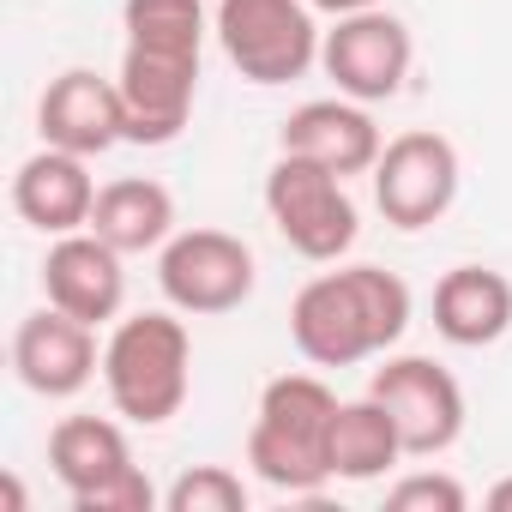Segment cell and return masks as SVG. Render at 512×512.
Segmentation results:
<instances>
[{
    "label": "cell",
    "instance_id": "cell-3",
    "mask_svg": "<svg viewBox=\"0 0 512 512\" xmlns=\"http://www.w3.org/2000/svg\"><path fill=\"white\" fill-rule=\"evenodd\" d=\"M103 386L115 416L139 428H163L181 416L193 386V338L175 314H133L103 344Z\"/></svg>",
    "mask_w": 512,
    "mask_h": 512
},
{
    "label": "cell",
    "instance_id": "cell-7",
    "mask_svg": "<svg viewBox=\"0 0 512 512\" xmlns=\"http://www.w3.org/2000/svg\"><path fill=\"white\" fill-rule=\"evenodd\" d=\"M458 199V151L434 127H410L386 139L374 163V205L392 229H428Z\"/></svg>",
    "mask_w": 512,
    "mask_h": 512
},
{
    "label": "cell",
    "instance_id": "cell-23",
    "mask_svg": "<svg viewBox=\"0 0 512 512\" xmlns=\"http://www.w3.org/2000/svg\"><path fill=\"white\" fill-rule=\"evenodd\" d=\"M151 506H157V488H151V476L139 464H127L121 476H109L103 488L73 500V512H151Z\"/></svg>",
    "mask_w": 512,
    "mask_h": 512
},
{
    "label": "cell",
    "instance_id": "cell-18",
    "mask_svg": "<svg viewBox=\"0 0 512 512\" xmlns=\"http://www.w3.org/2000/svg\"><path fill=\"white\" fill-rule=\"evenodd\" d=\"M127 464H133V446H127L121 422H109V416H67L49 434V470H55V482L73 500L91 494V488H103Z\"/></svg>",
    "mask_w": 512,
    "mask_h": 512
},
{
    "label": "cell",
    "instance_id": "cell-10",
    "mask_svg": "<svg viewBox=\"0 0 512 512\" xmlns=\"http://www.w3.org/2000/svg\"><path fill=\"white\" fill-rule=\"evenodd\" d=\"M115 85H121V109H127V139L133 145H169V139H181V127L193 115L199 55H169V49L127 43Z\"/></svg>",
    "mask_w": 512,
    "mask_h": 512
},
{
    "label": "cell",
    "instance_id": "cell-9",
    "mask_svg": "<svg viewBox=\"0 0 512 512\" xmlns=\"http://www.w3.org/2000/svg\"><path fill=\"white\" fill-rule=\"evenodd\" d=\"M368 392L398 416L410 458H434L464 434V392L434 356H386V368H374Z\"/></svg>",
    "mask_w": 512,
    "mask_h": 512
},
{
    "label": "cell",
    "instance_id": "cell-11",
    "mask_svg": "<svg viewBox=\"0 0 512 512\" xmlns=\"http://www.w3.org/2000/svg\"><path fill=\"white\" fill-rule=\"evenodd\" d=\"M13 374L37 398H73V392H85L103 374L97 326H85V320H73L61 308L25 314L19 332H13Z\"/></svg>",
    "mask_w": 512,
    "mask_h": 512
},
{
    "label": "cell",
    "instance_id": "cell-25",
    "mask_svg": "<svg viewBox=\"0 0 512 512\" xmlns=\"http://www.w3.org/2000/svg\"><path fill=\"white\" fill-rule=\"evenodd\" d=\"M488 512H512V476H500V482L488 488Z\"/></svg>",
    "mask_w": 512,
    "mask_h": 512
},
{
    "label": "cell",
    "instance_id": "cell-13",
    "mask_svg": "<svg viewBox=\"0 0 512 512\" xmlns=\"http://www.w3.org/2000/svg\"><path fill=\"white\" fill-rule=\"evenodd\" d=\"M37 127H43V145L79 151V157H103L109 145L127 139L121 85L91 73V67H67L61 79H49V91L37 103Z\"/></svg>",
    "mask_w": 512,
    "mask_h": 512
},
{
    "label": "cell",
    "instance_id": "cell-21",
    "mask_svg": "<svg viewBox=\"0 0 512 512\" xmlns=\"http://www.w3.org/2000/svg\"><path fill=\"white\" fill-rule=\"evenodd\" d=\"M169 512H247V482L229 464H193L163 494Z\"/></svg>",
    "mask_w": 512,
    "mask_h": 512
},
{
    "label": "cell",
    "instance_id": "cell-6",
    "mask_svg": "<svg viewBox=\"0 0 512 512\" xmlns=\"http://www.w3.org/2000/svg\"><path fill=\"white\" fill-rule=\"evenodd\" d=\"M253 278V247L229 229H181L157 247V284L175 314H235Z\"/></svg>",
    "mask_w": 512,
    "mask_h": 512
},
{
    "label": "cell",
    "instance_id": "cell-5",
    "mask_svg": "<svg viewBox=\"0 0 512 512\" xmlns=\"http://www.w3.org/2000/svg\"><path fill=\"white\" fill-rule=\"evenodd\" d=\"M266 211L278 223V235L314 266H332L356 247V199L344 193V175H332L314 157H290L278 151L272 175H266Z\"/></svg>",
    "mask_w": 512,
    "mask_h": 512
},
{
    "label": "cell",
    "instance_id": "cell-16",
    "mask_svg": "<svg viewBox=\"0 0 512 512\" xmlns=\"http://www.w3.org/2000/svg\"><path fill=\"white\" fill-rule=\"evenodd\" d=\"M434 332L458 350L500 344L512 332V278L494 266H452L434 284Z\"/></svg>",
    "mask_w": 512,
    "mask_h": 512
},
{
    "label": "cell",
    "instance_id": "cell-24",
    "mask_svg": "<svg viewBox=\"0 0 512 512\" xmlns=\"http://www.w3.org/2000/svg\"><path fill=\"white\" fill-rule=\"evenodd\" d=\"M308 7H320V13H332V19H344V13H368V7H380V0H308Z\"/></svg>",
    "mask_w": 512,
    "mask_h": 512
},
{
    "label": "cell",
    "instance_id": "cell-2",
    "mask_svg": "<svg viewBox=\"0 0 512 512\" xmlns=\"http://www.w3.org/2000/svg\"><path fill=\"white\" fill-rule=\"evenodd\" d=\"M332 416L338 392L320 374H278L260 392L247 464L278 494H320L332 482Z\"/></svg>",
    "mask_w": 512,
    "mask_h": 512
},
{
    "label": "cell",
    "instance_id": "cell-1",
    "mask_svg": "<svg viewBox=\"0 0 512 512\" xmlns=\"http://www.w3.org/2000/svg\"><path fill=\"white\" fill-rule=\"evenodd\" d=\"M410 332V284L386 266H338L296 290L290 338L314 368H356Z\"/></svg>",
    "mask_w": 512,
    "mask_h": 512
},
{
    "label": "cell",
    "instance_id": "cell-14",
    "mask_svg": "<svg viewBox=\"0 0 512 512\" xmlns=\"http://www.w3.org/2000/svg\"><path fill=\"white\" fill-rule=\"evenodd\" d=\"M278 151H290V157H314V163H326L332 175H374V163H380V127H374V115L356 103V97H314V103H302L290 121H284V133H278Z\"/></svg>",
    "mask_w": 512,
    "mask_h": 512
},
{
    "label": "cell",
    "instance_id": "cell-8",
    "mask_svg": "<svg viewBox=\"0 0 512 512\" xmlns=\"http://www.w3.org/2000/svg\"><path fill=\"white\" fill-rule=\"evenodd\" d=\"M410 31L404 19H392L386 7H368V13H344L326 43H320V67L326 79L338 85V97H356V103H386L404 91L410 79Z\"/></svg>",
    "mask_w": 512,
    "mask_h": 512
},
{
    "label": "cell",
    "instance_id": "cell-4",
    "mask_svg": "<svg viewBox=\"0 0 512 512\" xmlns=\"http://www.w3.org/2000/svg\"><path fill=\"white\" fill-rule=\"evenodd\" d=\"M217 43L253 85H290L320 61V25L308 0H217Z\"/></svg>",
    "mask_w": 512,
    "mask_h": 512
},
{
    "label": "cell",
    "instance_id": "cell-19",
    "mask_svg": "<svg viewBox=\"0 0 512 512\" xmlns=\"http://www.w3.org/2000/svg\"><path fill=\"white\" fill-rule=\"evenodd\" d=\"M398 458H410L404 452V434H398V416L368 392V398H356V404H338V416H332V476H344V482H374V476H386Z\"/></svg>",
    "mask_w": 512,
    "mask_h": 512
},
{
    "label": "cell",
    "instance_id": "cell-12",
    "mask_svg": "<svg viewBox=\"0 0 512 512\" xmlns=\"http://www.w3.org/2000/svg\"><path fill=\"white\" fill-rule=\"evenodd\" d=\"M127 253L109 247L97 229H73V235H55L49 260H43V296L49 308L85 320V326H103L121 314L127 302V272H121Z\"/></svg>",
    "mask_w": 512,
    "mask_h": 512
},
{
    "label": "cell",
    "instance_id": "cell-26",
    "mask_svg": "<svg viewBox=\"0 0 512 512\" xmlns=\"http://www.w3.org/2000/svg\"><path fill=\"white\" fill-rule=\"evenodd\" d=\"M0 494H7V506H13V512L25 506V488H19V476H7V482H0Z\"/></svg>",
    "mask_w": 512,
    "mask_h": 512
},
{
    "label": "cell",
    "instance_id": "cell-17",
    "mask_svg": "<svg viewBox=\"0 0 512 512\" xmlns=\"http://www.w3.org/2000/svg\"><path fill=\"white\" fill-rule=\"evenodd\" d=\"M91 229L121 253H151V247H163L175 235V199L151 175H121V181H109L97 193Z\"/></svg>",
    "mask_w": 512,
    "mask_h": 512
},
{
    "label": "cell",
    "instance_id": "cell-15",
    "mask_svg": "<svg viewBox=\"0 0 512 512\" xmlns=\"http://www.w3.org/2000/svg\"><path fill=\"white\" fill-rule=\"evenodd\" d=\"M97 181H91V157L79 151H61V145H43L37 157L19 163L13 175V211L43 229V235H73V229H91V211H97Z\"/></svg>",
    "mask_w": 512,
    "mask_h": 512
},
{
    "label": "cell",
    "instance_id": "cell-22",
    "mask_svg": "<svg viewBox=\"0 0 512 512\" xmlns=\"http://www.w3.org/2000/svg\"><path fill=\"white\" fill-rule=\"evenodd\" d=\"M386 506H392V512H464V506H470V494H464V482H458V476L416 470V476H404V482H392V488H386Z\"/></svg>",
    "mask_w": 512,
    "mask_h": 512
},
{
    "label": "cell",
    "instance_id": "cell-20",
    "mask_svg": "<svg viewBox=\"0 0 512 512\" xmlns=\"http://www.w3.org/2000/svg\"><path fill=\"white\" fill-rule=\"evenodd\" d=\"M121 25H127V43H139V49L199 55L205 49V0H127Z\"/></svg>",
    "mask_w": 512,
    "mask_h": 512
}]
</instances>
